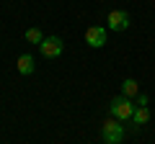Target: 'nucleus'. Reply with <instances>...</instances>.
Wrapping results in <instances>:
<instances>
[{"mask_svg": "<svg viewBox=\"0 0 155 144\" xmlns=\"http://www.w3.org/2000/svg\"><path fill=\"white\" fill-rule=\"evenodd\" d=\"M134 108H137V105H134L132 98H127V95H116V98L109 103V113H111V118H116V121H132Z\"/></svg>", "mask_w": 155, "mask_h": 144, "instance_id": "obj_1", "label": "nucleus"}, {"mask_svg": "<svg viewBox=\"0 0 155 144\" xmlns=\"http://www.w3.org/2000/svg\"><path fill=\"white\" fill-rule=\"evenodd\" d=\"M137 105H147V95H137Z\"/></svg>", "mask_w": 155, "mask_h": 144, "instance_id": "obj_10", "label": "nucleus"}, {"mask_svg": "<svg viewBox=\"0 0 155 144\" xmlns=\"http://www.w3.org/2000/svg\"><path fill=\"white\" fill-rule=\"evenodd\" d=\"M147 118H150L147 105H137L134 113H132V124H134V126H142V124H147Z\"/></svg>", "mask_w": 155, "mask_h": 144, "instance_id": "obj_8", "label": "nucleus"}, {"mask_svg": "<svg viewBox=\"0 0 155 144\" xmlns=\"http://www.w3.org/2000/svg\"><path fill=\"white\" fill-rule=\"evenodd\" d=\"M101 136H104V144H122L124 126L116 121V118H109V121L101 126Z\"/></svg>", "mask_w": 155, "mask_h": 144, "instance_id": "obj_2", "label": "nucleus"}, {"mask_svg": "<svg viewBox=\"0 0 155 144\" xmlns=\"http://www.w3.org/2000/svg\"><path fill=\"white\" fill-rule=\"evenodd\" d=\"M122 95H127V98H137L140 95V85H137V80H132V77H127L122 83Z\"/></svg>", "mask_w": 155, "mask_h": 144, "instance_id": "obj_7", "label": "nucleus"}, {"mask_svg": "<svg viewBox=\"0 0 155 144\" xmlns=\"http://www.w3.org/2000/svg\"><path fill=\"white\" fill-rule=\"evenodd\" d=\"M26 41H31V44H41V41H44V33L39 31V28H28V31H26Z\"/></svg>", "mask_w": 155, "mask_h": 144, "instance_id": "obj_9", "label": "nucleus"}, {"mask_svg": "<svg viewBox=\"0 0 155 144\" xmlns=\"http://www.w3.org/2000/svg\"><path fill=\"white\" fill-rule=\"evenodd\" d=\"M16 67H18L21 75H31V72H34V57L31 54H21L18 62H16Z\"/></svg>", "mask_w": 155, "mask_h": 144, "instance_id": "obj_6", "label": "nucleus"}, {"mask_svg": "<svg viewBox=\"0 0 155 144\" xmlns=\"http://www.w3.org/2000/svg\"><path fill=\"white\" fill-rule=\"evenodd\" d=\"M109 28L111 31H127L129 28V13L127 11H111L109 13Z\"/></svg>", "mask_w": 155, "mask_h": 144, "instance_id": "obj_4", "label": "nucleus"}, {"mask_svg": "<svg viewBox=\"0 0 155 144\" xmlns=\"http://www.w3.org/2000/svg\"><path fill=\"white\" fill-rule=\"evenodd\" d=\"M39 49H41V54L49 57V59H54V57L62 54V49H65V44H62L60 36H47L41 44H39Z\"/></svg>", "mask_w": 155, "mask_h": 144, "instance_id": "obj_3", "label": "nucleus"}, {"mask_svg": "<svg viewBox=\"0 0 155 144\" xmlns=\"http://www.w3.org/2000/svg\"><path fill=\"white\" fill-rule=\"evenodd\" d=\"M85 41H88V46H93V49H101V46L106 44V28L104 26H91L88 31H85Z\"/></svg>", "mask_w": 155, "mask_h": 144, "instance_id": "obj_5", "label": "nucleus"}]
</instances>
